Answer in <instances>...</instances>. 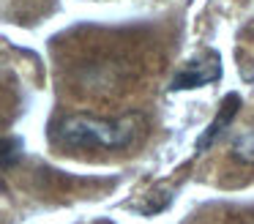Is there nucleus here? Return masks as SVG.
<instances>
[{"instance_id":"obj_1","label":"nucleus","mask_w":254,"mask_h":224,"mask_svg":"<svg viewBox=\"0 0 254 224\" xmlns=\"http://www.w3.org/2000/svg\"><path fill=\"white\" fill-rule=\"evenodd\" d=\"M137 118H90V115H74L66 118L55 131V140L63 148H128L137 137Z\"/></svg>"},{"instance_id":"obj_2","label":"nucleus","mask_w":254,"mask_h":224,"mask_svg":"<svg viewBox=\"0 0 254 224\" xmlns=\"http://www.w3.org/2000/svg\"><path fill=\"white\" fill-rule=\"evenodd\" d=\"M221 76V60L216 52H205L202 58H194L183 71H178L172 79V90H189V87L210 85Z\"/></svg>"},{"instance_id":"obj_4","label":"nucleus","mask_w":254,"mask_h":224,"mask_svg":"<svg viewBox=\"0 0 254 224\" xmlns=\"http://www.w3.org/2000/svg\"><path fill=\"white\" fill-rule=\"evenodd\" d=\"M232 156H235L241 164H254V129H246L243 134L235 137Z\"/></svg>"},{"instance_id":"obj_3","label":"nucleus","mask_w":254,"mask_h":224,"mask_svg":"<svg viewBox=\"0 0 254 224\" xmlns=\"http://www.w3.org/2000/svg\"><path fill=\"white\" fill-rule=\"evenodd\" d=\"M238 109H241V96H235V93H232V96H227L224 101H221V107H219V115H216V118L210 120L208 131H205V134L199 137L197 150H205L208 145H213V142L219 140V134L232 123V118L238 115Z\"/></svg>"},{"instance_id":"obj_5","label":"nucleus","mask_w":254,"mask_h":224,"mask_svg":"<svg viewBox=\"0 0 254 224\" xmlns=\"http://www.w3.org/2000/svg\"><path fill=\"white\" fill-rule=\"evenodd\" d=\"M22 156V140L19 137H6L3 140V167H11Z\"/></svg>"}]
</instances>
